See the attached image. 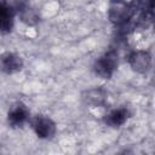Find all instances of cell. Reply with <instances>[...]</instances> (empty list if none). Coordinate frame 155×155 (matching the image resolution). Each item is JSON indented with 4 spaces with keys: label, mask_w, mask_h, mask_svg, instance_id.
<instances>
[{
    "label": "cell",
    "mask_w": 155,
    "mask_h": 155,
    "mask_svg": "<svg viewBox=\"0 0 155 155\" xmlns=\"http://www.w3.org/2000/svg\"><path fill=\"white\" fill-rule=\"evenodd\" d=\"M119 65V56L115 51H108L93 64V71L102 79H110Z\"/></svg>",
    "instance_id": "obj_1"
},
{
    "label": "cell",
    "mask_w": 155,
    "mask_h": 155,
    "mask_svg": "<svg viewBox=\"0 0 155 155\" xmlns=\"http://www.w3.org/2000/svg\"><path fill=\"white\" fill-rule=\"evenodd\" d=\"M29 122L31 125L34 133L40 139H52L57 133L56 122L46 115H35L30 117Z\"/></svg>",
    "instance_id": "obj_2"
},
{
    "label": "cell",
    "mask_w": 155,
    "mask_h": 155,
    "mask_svg": "<svg viewBox=\"0 0 155 155\" xmlns=\"http://www.w3.org/2000/svg\"><path fill=\"white\" fill-rule=\"evenodd\" d=\"M29 120H30V111L28 107L22 102L13 104L7 113V122L13 128L24 126L27 122H29Z\"/></svg>",
    "instance_id": "obj_3"
},
{
    "label": "cell",
    "mask_w": 155,
    "mask_h": 155,
    "mask_svg": "<svg viewBox=\"0 0 155 155\" xmlns=\"http://www.w3.org/2000/svg\"><path fill=\"white\" fill-rule=\"evenodd\" d=\"M128 63L136 73L145 74L151 68V56L148 51L137 50L128 56Z\"/></svg>",
    "instance_id": "obj_4"
},
{
    "label": "cell",
    "mask_w": 155,
    "mask_h": 155,
    "mask_svg": "<svg viewBox=\"0 0 155 155\" xmlns=\"http://www.w3.org/2000/svg\"><path fill=\"white\" fill-rule=\"evenodd\" d=\"M24 67L22 57L15 52H5L0 56V70L5 74H16Z\"/></svg>",
    "instance_id": "obj_5"
},
{
    "label": "cell",
    "mask_w": 155,
    "mask_h": 155,
    "mask_svg": "<svg viewBox=\"0 0 155 155\" xmlns=\"http://www.w3.org/2000/svg\"><path fill=\"white\" fill-rule=\"evenodd\" d=\"M15 24V10L8 4L0 1V34L6 35L12 31Z\"/></svg>",
    "instance_id": "obj_6"
},
{
    "label": "cell",
    "mask_w": 155,
    "mask_h": 155,
    "mask_svg": "<svg viewBox=\"0 0 155 155\" xmlns=\"http://www.w3.org/2000/svg\"><path fill=\"white\" fill-rule=\"evenodd\" d=\"M131 117V111L126 107L113 109L104 116V124L110 127H121Z\"/></svg>",
    "instance_id": "obj_7"
},
{
    "label": "cell",
    "mask_w": 155,
    "mask_h": 155,
    "mask_svg": "<svg viewBox=\"0 0 155 155\" xmlns=\"http://www.w3.org/2000/svg\"><path fill=\"white\" fill-rule=\"evenodd\" d=\"M82 101L87 105H91L93 108L101 107L107 101V92L104 90H102V88H92V90H88V91H86L82 94Z\"/></svg>",
    "instance_id": "obj_8"
},
{
    "label": "cell",
    "mask_w": 155,
    "mask_h": 155,
    "mask_svg": "<svg viewBox=\"0 0 155 155\" xmlns=\"http://www.w3.org/2000/svg\"><path fill=\"white\" fill-rule=\"evenodd\" d=\"M18 15L22 22H24L28 25H34L39 22V16L36 12L28 5H22L18 10Z\"/></svg>",
    "instance_id": "obj_9"
}]
</instances>
